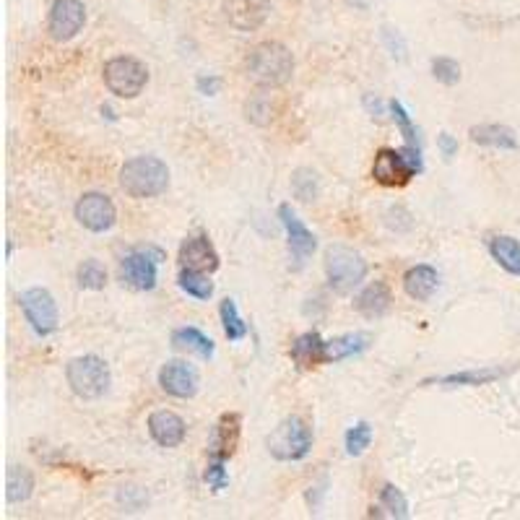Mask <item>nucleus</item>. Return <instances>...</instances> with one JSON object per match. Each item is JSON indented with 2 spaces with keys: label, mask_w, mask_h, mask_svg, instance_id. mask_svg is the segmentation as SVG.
Returning <instances> with one entry per match:
<instances>
[{
  "label": "nucleus",
  "mask_w": 520,
  "mask_h": 520,
  "mask_svg": "<svg viewBox=\"0 0 520 520\" xmlns=\"http://www.w3.org/2000/svg\"><path fill=\"white\" fill-rule=\"evenodd\" d=\"M164 253L156 247H143V250H133L120 263V276L128 286L138 289V292H151L159 279V263H162Z\"/></svg>",
  "instance_id": "9"
},
{
  "label": "nucleus",
  "mask_w": 520,
  "mask_h": 520,
  "mask_svg": "<svg viewBox=\"0 0 520 520\" xmlns=\"http://www.w3.org/2000/svg\"><path fill=\"white\" fill-rule=\"evenodd\" d=\"M219 315H221V325H224V336H227L229 341H242V338L247 336V323L242 320L234 299L227 297L224 302H221Z\"/></svg>",
  "instance_id": "28"
},
{
  "label": "nucleus",
  "mask_w": 520,
  "mask_h": 520,
  "mask_svg": "<svg viewBox=\"0 0 520 520\" xmlns=\"http://www.w3.org/2000/svg\"><path fill=\"white\" fill-rule=\"evenodd\" d=\"M65 380L71 385L73 396L84 401H97L110 390V367L97 354H84L65 364Z\"/></svg>",
  "instance_id": "4"
},
{
  "label": "nucleus",
  "mask_w": 520,
  "mask_h": 520,
  "mask_svg": "<svg viewBox=\"0 0 520 520\" xmlns=\"http://www.w3.org/2000/svg\"><path fill=\"white\" fill-rule=\"evenodd\" d=\"M505 375L507 370H500V367H481V370H463V372H450V375H442V377H429V380H424V385H445V388L471 385V388H479V385H489Z\"/></svg>",
  "instance_id": "22"
},
{
  "label": "nucleus",
  "mask_w": 520,
  "mask_h": 520,
  "mask_svg": "<svg viewBox=\"0 0 520 520\" xmlns=\"http://www.w3.org/2000/svg\"><path fill=\"white\" fill-rule=\"evenodd\" d=\"M102 76L110 94L120 99H136L149 84V68L130 55H117V58L107 60Z\"/></svg>",
  "instance_id": "7"
},
{
  "label": "nucleus",
  "mask_w": 520,
  "mask_h": 520,
  "mask_svg": "<svg viewBox=\"0 0 520 520\" xmlns=\"http://www.w3.org/2000/svg\"><path fill=\"white\" fill-rule=\"evenodd\" d=\"M206 484L214 492H221V489H227L229 484V474H227V463L224 461H208L206 466V474H203Z\"/></svg>",
  "instance_id": "35"
},
{
  "label": "nucleus",
  "mask_w": 520,
  "mask_h": 520,
  "mask_svg": "<svg viewBox=\"0 0 520 520\" xmlns=\"http://www.w3.org/2000/svg\"><path fill=\"white\" fill-rule=\"evenodd\" d=\"M86 24V8L81 0H55L50 8V21H47V29H50V37L55 42H68V39L76 37Z\"/></svg>",
  "instance_id": "11"
},
{
  "label": "nucleus",
  "mask_w": 520,
  "mask_h": 520,
  "mask_svg": "<svg viewBox=\"0 0 520 520\" xmlns=\"http://www.w3.org/2000/svg\"><path fill=\"white\" fill-rule=\"evenodd\" d=\"M422 149L403 146V149H380L372 162V177L383 188H403L416 175H422Z\"/></svg>",
  "instance_id": "3"
},
{
  "label": "nucleus",
  "mask_w": 520,
  "mask_h": 520,
  "mask_svg": "<svg viewBox=\"0 0 520 520\" xmlns=\"http://www.w3.org/2000/svg\"><path fill=\"white\" fill-rule=\"evenodd\" d=\"M102 115H107V117H110V120H115V115H112V107H107V104H104V107H102Z\"/></svg>",
  "instance_id": "40"
},
{
  "label": "nucleus",
  "mask_w": 520,
  "mask_h": 520,
  "mask_svg": "<svg viewBox=\"0 0 520 520\" xmlns=\"http://www.w3.org/2000/svg\"><path fill=\"white\" fill-rule=\"evenodd\" d=\"M292 190L297 195L299 201H315L320 193V185H318V175L312 172L310 167H297L292 172Z\"/></svg>",
  "instance_id": "30"
},
{
  "label": "nucleus",
  "mask_w": 520,
  "mask_h": 520,
  "mask_svg": "<svg viewBox=\"0 0 520 520\" xmlns=\"http://www.w3.org/2000/svg\"><path fill=\"white\" fill-rule=\"evenodd\" d=\"M245 112H247V120H253V123H258V125L271 123V112L273 110H271V104L266 102V97H263V94H258L253 102H247Z\"/></svg>",
  "instance_id": "36"
},
{
  "label": "nucleus",
  "mask_w": 520,
  "mask_h": 520,
  "mask_svg": "<svg viewBox=\"0 0 520 520\" xmlns=\"http://www.w3.org/2000/svg\"><path fill=\"white\" fill-rule=\"evenodd\" d=\"M195 89L203 97H216L221 89V78L219 76H198L195 78Z\"/></svg>",
  "instance_id": "38"
},
{
  "label": "nucleus",
  "mask_w": 520,
  "mask_h": 520,
  "mask_svg": "<svg viewBox=\"0 0 520 520\" xmlns=\"http://www.w3.org/2000/svg\"><path fill=\"white\" fill-rule=\"evenodd\" d=\"M432 76L445 86H455L461 81V65L453 58H435L432 60Z\"/></svg>",
  "instance_id": "34"
},
{
  "label": "nucleus",
  "mask_w": 520,
  "mask_h": 520,
  "mask_svg": "<svg viewBox=\"0 0 520 520\" xmlns=\"http://www.w3.org/2000/svg\"><path fill=\"white\" fill-rule=\"evenodd\" d=\"M364 110L370 112L375 120H385V115L390 112V104H385L383 99L375 97V94H364Z\"/></svg>",
  "instance_id": "37"
},
{
  "label": "nucleus",
  "mask_w": 520,
  "mask_h": 520,
  "mask_svg": "<svg viewBox=\"0 0 520 520\" xmlns=\"http://www.w3.org/2000/svg\"><path fill=\"white\" fill-rule=\"evenodd\" d=\"M367 349H370V336H367V333H346V336L325 341V357H328V364L359 357V354Z\"/></svg>",
  "instance_id": "23"
},
{
  "label": "nucleus",
  "mask_w": 520,
  "mask_h": 520,
  "mask_svg": "<svg viewBox=\"0 0 520 520\" xmlns=\"http://www.w3.org/2000/svg\"><path fill=\"white\" fill-rule=\"evenodd\" d=\"M180 266L193 268V271L214 273L219 268V253H216L214 242L208 240L206 234L188 237L180 247Z\"/></svg>",
  "instance_id": "17"
},
{
  "label": "nucleus",
  "mask_w": 520,
  "mask_h": 520,
  "mask_svg": "<svg viewBox=\"0 0 520 520\" xmlns=\"http://www.w3.org/2000/svg\"><path fill=\"white\" fill-rule=\"evenodd\" d=\"M76 219L81 227L94 234L110 232L117 221V208L110 195L91 190L76 201Z\"/></svg>",
  "instance_id": "10"
},
{
  "label": "nucleus",
  "mask_w": 520,
  "mask_h": 520,
  "mask_svg": "<svg viewBox=\"0 0 520 520\" xmlns=\"http://www.w3.org/2000/svg\"><path fill=\"white\" fill-rule=\"evenodd\" d=\"M437 146H440V154L445 156V159H453V156L458 154V141H455L450 133H440V138H437Z\"/></svg>",
  "instance_id": "39"
},
{
  "label": "nucleus",
  "mask_w": 520,
  "mask_h": 520,
  "mask_svg": "<svg viewBox=\"0 0 520 520\" xmlns=\"http://www.w3.org/2000/svg\"><path fill=\"white\" fill-rule=\"evenodd\" d=\"M221 11L237 32H255L271 16V0H221Z\"/></svg>",
  "instance_id": "13"
},
{
  "label": "nucleus",
  "mask_w": 520,
  "mask_h": 520,
  "mask_svg": "<svg viewBox=\"0 0 520 520\" xmlns=\"http://www.w3.org/2000/svg\"><path fill=\"white\" fill-rule=\"evenodd\" d=\"M19 305L24 310L26 323L32 325V331L37 336H52L58 331L60 325V312H58V302L52 297L47 289L42 286H34V289H26L24 294L19 297Z\"/></svg>",
  "instance_id": "8"
},
{
  "label": "nucleus",
  "mask_w": 520,
  "mask_h": 520,
  "mask_svg": "<svg viewBox=\"0 0 520 520\" xmlns=\"http://www.w3.org/2000/svg\"><path fill=\"white\" fill-rule=\"evenodd\" d=\"M390 115H393V123H396V128L401 130L403 141H406V146H416V149H422V138H419V130H416L414 120H411V115L406 112V107H403L398 99H393L390 102Z\"/></svg>",
  "instance_id": "31"
},
{
  "label": "nucleus",
  "mask_w": 520,
  "mask_h": 520,
  "mask_svg": "<svg viewBox=\"0 0 520 520\" xmlns=\"http://www.w3.org/2000/svg\"><path fill=\"white\" fill-rule=\"evenodd\" d=\"M471 141L479 143V146H487V149H500V151H515L518 149V136H515L513 128L500 123H484L474 125L468 130Z\"/></svg>",
  "instance_id": "21"
},
{
  "label": "nucleus",
  "mask_w": 520,
  "mask_h": 520,
  "mask_svg": "<svg viewBox=\"0 0 520 520\" xmlns=\"http://www.w3.org/2000/svg\"><path fill=\"white\" fill-rule=\"evenodd\" d=\"M159 385L167 396L172 398H182L188 401L198 393V385H201V377H198V370L193 364L182 362V359H172V362L162 364L159 370Z\"/></svg>",
  "instance_id": "12"
},
{
  "label": "nucleus",
  "mask_w": 520,
  "mask_h": 520,
  "mask_svg": "<svg viewBox=\"0 0 520 520\" xmlns=\"http://www.w3.org/2000/svg\"><path fill=\"white\" fill-rule=\"evenodd\" d=\"M172 346L180 351H190V354H198L201 359L214 357V341L206 336L203 331L193 328V325H185V328H177L172 331Z\"/></svg>",
  "instance_id": "24"
},
{
  "label": "nucleus",
  "mask_w": 520,
  "mask_h": 520,
  "mask_svg": "<svg viewBox=\"0 0 520 520\" xmlns=\"http://www.w3.org/2000/svg\"><path fill=\"white\" fill-rule=\"evenodd\" d=\"M34 492V474L26 466H11L6 476V497L11 505L26 502Z\"/></svg>",
  "instance_id": "26"
},
{
  "label": "nucleus",
  "mask_w": 520,
  "mask_h": 520,
  "mask_svg": "<svg viewBox=\"0 0 520 520\" xmlns=\"http://www.w3.org/2000/svg\"><path fill=\"white\" fill-rule=\"evenodd\" d=\"M149 435L159 448H180L188 437V424L175 411L159 409L149 416Z\"/></svg>",
  "instance_id": "16"
},
{
  "label": "nucleus",
  "mask_w": 520,
  "mask_h": 520,
  "mask_svg": "<svg viewBox=\"0 0 520 520\" xmlns=\"http://www.w3.org/2000/svg\"><path fill=\"white\" fill-rule=\"evenodd\" d=\"M344 442H346V453H349L351 458H357V455H362L364 450L372 445V427L367 422H357L349 432H346Z\"/></svg>",
  "instance_id": "33"
},
{
  "label": "nucleus",
  "mask_w": 520,
  "mask_h": 520,
  "mask_svg": "<svg viewBox=\"0 0 520 520\" xmlns=\"http://www.w3.org/2000/svg\"><path fill=\"white\" fill-rule=\"evenodd\" d=\"M289 357L297 364L299 370H312L318 364H328L325 357V341L320 338L318 331H307L302 336L294 338L292 349H289Z\"/></svg>",
  "instance_id": "19"
},
{
  "label": "nucleus",
  "mask_w": 520,
  "mask_h": 520,
  "mask_svg": "<svg viewBox=\"0 0 520 520\" xmlns=\"http://www.w3.org/2000/svg\"><path fill=\"white\" fill-rule=\"evenodd\" d=\"M240 414H221L219 422L214 424V432H211V440H208V461H224L237 450V442H240Z\"/></svg>",
  "instance_id": "15"
},
{
  "label": "nucleus",
  "mask_w": 520,
  "mask_h": 520,
  "mask_svg": "<svg viewBox=\"0 0 520 520\" xmlns=\"http://www.w3.org/2000/svg\"><path fill=\"white\" fill-rule=\"evenodd\" d=\"M247 78L260 89H279L294 76V55L281 42H260L245 60Z\"/></svg>",
  "instance_id": "1"
},
{
  "label": "nucleus",
  "mask_w": 520,
  "mask_h": 520,
  "mask_svg": "<svg viewBox=\"0 0 520 520\" xmlns=\"http://www.w3.org/2000/svg\"><path fill=\"white\" fill-rule=\"evenodd\" d=\"M266 448L271 458L281 463H294L307 458L312 450V429L307 427L305 419L299 416H286L273 427L271 435L266 437Z\"/></svg>",
  "instance_id": "5"
},
{
  "label": "nucleus",
  "mask_w": 520,
  "mask_h": 520,
  "mask_svg": "<svg viewBox=\"0 0 520 520\" xmlns=\"http://www.w3.org/2000/svg\"><path fill=\"white\" fill-rule=\"evenodd\" d=\"M120 188L130 198H156L169 188V167L156 156H133L120 167Z\"/></svg>",
  "instance_id": "2"
},
{
  "label": "nucleus",
  "mask_w": 520,
  "mask_h": 520,
  "mask_svg": "<svg viewBox=\"0 0 520 520\" xmlns=\"http://www.w3.org/2000/svg\"><path fill=\"white\" fill-rule=\"evenodd\" d=\"M367 260L346 245H331L325 250V276L336 294H351L367 279Z\"/></svg>",
  "instance_id": "6"
},
{
  "label": "nucleus",
  "mask_w": 520,
  "mask_h": 520,
  "mask_svg": "<svg viewBox=\"0 0 520 520\" xmlns=\"http://www.w3.org/2000/svg\"><path fill=\"white\" fill-rule=\"evenodd\" d=\"M279 219L286 229V240H289V250H292L294 260H297L299 266L315 253V247H318V240H315V234L305 227V221L299 219L294 214V208L289 203H281L279 206Z\"/></svg>",
  "instance_id": "14"
},
{
  "label": "nucleus",
  "mask_w": 520,
  "mask_h": 520,
  "mask_svg": "<svg viewBox=\"0 0 520 520\" xmlns=\"http://www.w3.org/2000/svg\"><path fill=\"white\" fill-rule=\"evenodd\" d=\"M437 286H440V273L435 266L419 263V266H411L403 273V292L416 302H429L432 294L437 292Z\"/></svg>",
  "instance_id": "18"
},
{
  "label": "nucleus",
  "mask_w": 520,
  "mask_h": 520,
  "mask_svg": "<svg viewBox=\"0 0 520 520\" xmlns=\"http://www.w3.org/2000/svg\"><path fill=\"white\" fill-rule=\"evenodd\" d=\"M380 505L388 510L390 518H409V500L403 497V492L393 484H385L380 489Z\"/></svg>",
  "instance_id": "32"
},
{
  "label": "nucleus",
  "mask_w": 520,
  "mask_h": 520,
  "mask_svg": "<svg viewBox=\"0 0 520 520\" xmlns=\"http://www.w3.org/2000/svg\"><path fill=\"white\" fill-rule=\"evenodd\" d=\"M390 302H393V297H390L388 284H385V281H372V284H367L362 292L357 294L354 307H357L359 315H364L367 320H377L383 318L385 312L390 310Z\"/></svg>",
  "instance_id": "20"
},
{
  "label": "nucleus",
  "mask_w": 520,
  "mask_h": 520,
  "mask_svg": "<svg viewBox=\"0 0 520 520\" xmlns=\"http://www.w3.org/2000/svg\"><path fill=\"white\" fill-rule=\"evenodd\" d=\"M177 286L188 297L195 299H211L214 297V281L208 279L206 271H193V268H180L177 273Z\"/></svg>",
  "instance_id": "27"
},
{
  "label": "nucleus",
  "mask_w": 520,
  "mask_h": 520,
  "mask_svg": "<svg viewBox=\"0 0 520 520\" xmlns=\"http://www.w3.org/2000/svg\"><path fill=\"white\" fill-rule=\"evenodd\" d=\"M76 281L81 289H86V292H99V289L107 286V268L94 258L84 260L76 271Z\"/></svg>",
  "instance_id": "29"
},
{
  "label": "nucleus",
  "mask_w": 520,
  "mask_h": 520,
  "mask_svg": "<svg viewBox=\"0 0 520 520\" xmlns=\"http://www.w3.org/2000/svg\"><path fill=\"white\" fill-rule=\"evenodd\" d=\"M489 255H492L507 273L520 276V242L507 234H497L489 240Z\"/></svg>",
  "instance_id": "25"
}]
</instances>
